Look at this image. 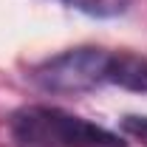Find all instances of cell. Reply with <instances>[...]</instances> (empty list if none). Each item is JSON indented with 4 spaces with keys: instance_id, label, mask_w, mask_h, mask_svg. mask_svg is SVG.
I'll return each instance as SVG.
<instances>
[{
    "instance_id": "6da1fadb",
    "label": "cell",
    "mask_w": 147,
    "mask_h": 147,
    "mask_svg": "<svg viewBox=\"0 0 147 147\" xmlns=\"http://www.w3.org/2000/svg\"><path fill=\"white\" fill-rule=\"evenodd\" d=\"M17 147H125V142L82 116L51 105H26L11 116Z\"/></svg>"
},
{
    "instance_id": "7a4b0ae2",
    "label": "cell",
    "mask_w": 147,
    "mask_h": 147,
    "mask_svg": "<svg viewBox=\"0 0 147 147\" xmlns=\"http://www.w3.org/2000/svg\"><path fill=\"white\" fill-rule=\"evenodd\" d=\"M110 51L96 45L71 48L57 57L42 59L31 68V82L48 93H88L108 85Z\"/></svg>"
},
{
    "instance_id": "3957f363",
    "label": "cell",
    "mask_w": 147,
    "mask_h": 147,
    "mask_svg": "<svg viewBox=\"0 0 147 147\" xmlns=\"http://www.w3.org/2000/svg\"><path fill=\"white\" fill-rule=\"evenodd\" d=\"M108 85H119L125 91L147 93V57L130 51H110Z\"/></svg>"
},
{
    "instance_id": "277c9868",
    "label": "cell",
    "mask_w": 147,
    "mask_h": 147,
    "mask_svg": "<svg viewBox=\"0 0 147 147\" xmlns=\"http://www.w3.org/2000/svg\"><path fill=\"white\" fill-rule=\"evenodd\" d=\"M65 6H71L82 14H91V17H119L130 9L133 0H59Z\"/></svg>"
},
{
    "instance_id": "5b68a950",
    "label": "cell",
    "mask_w": 147,
    "mask_h": 147,
    "mask_svg": "<svg viewBox=\"0 0 147 147\" xmlns=\"http://www.w3.org/2000/svg\"><path fill=\"white\" fill-rule=\"evenodd\" d=\"M122 130L147 147V116H142V113H127V116H122Z\"/></svg>"
}]
</instances>
